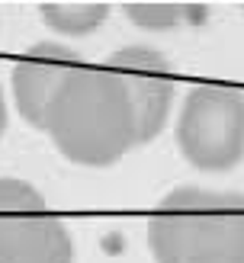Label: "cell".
I'll return each instance as SVG.
<instances>
[{
    "instance_id": "cell-1",
    "label": "cell",
    "mask_w": 244,
    "mask_h": 263,
    "mask_svg": "<svg viewBox=\"0 0 244 263\" xmlns=\"http://www.w3.org/2000/svg\"><path fill=\"white\" fill-rule=\"evenodd\" d=\"M45 132L58 151L84 167H109L138 144V122L125 87L109 68L81 64L48 103Z\"/></svg>"
},
{
    "instance_id": "cell-2",
    "label": "cell",
    "mask_w": 244,
    "mask_h": 263,
    "mask_svg": "<svg viewBox=\"0 0 244 263\" xmlns=\"http://www.w3.org/2000/svg\"><path fill=\"white\" fill-rule=\"evenodd\" d=\"M158 263H244V193L180 186L148 218Z\"/></svg>"
},
{
    "instance_id": "cell-3",
    "label": "cell",
    "mask_w": 244,
    "mask_h": 263,
    "mask_svg": "<svg viewBox=\"0 0 244 263\" xmlns=\"http://www.w3.org/2000/svg\"><path fill=\"white\" fill-rule=\"evenodd\" d=\"M177 148L196 170L222 174L244 157V93L235 87H193L177 119Z\"/></svg>"
},
{
    "instance_id": "cell-4",
    "label": "cell",
    "mask_w": 244,
    "mask_h": 263,
    "mask_svg": "<svg viewBox=\"0 0 244 263\" xmlns=\"http://www.w3.org/2000/svg\"><path fill=\"white\" fill-rule=\"evenodd\" d=\"M64 221L26 180L0 177V263H71Z\"/></svg>"
},
{
    "instance_id": "cell-5",
    "label": "cell",
    "mask_w": 244,
    "mask_h": 263,
    "mask_svg": "<svg viewBox=\"0 0 244 263\" xmlns=\"http://www.w3.org/2000/svg\"><path fill=\"white\" fill-rule=\"evenodd\" d=\"M112 77L125 87L138 122V144L151 141L167 122V109L174 100V71L161 51L148 45H128L112 51Z\"/></svg>"
},
{
    "instance_id": "cell-6",
    "label": "cell",
    "mask_w": 244,
    "mask_h": 263,
    "mask_svg": "<svg viewBox=\"0 0 244 263\" xmlns=\"http://www.w3.org/2000/svg\"><path fill=\"white\" fill-rule=\"evenodd\" d=\"M81 68V55L68 45L42 42L32 45L16 68H13V97L16 109L32 128H45L48 103L55 100L61 84Z\"/></svg>"
},
{
    "instance_id": "cell-7",
    "label": "cell",
    "mask_w": 244,
    "mask_h": 263,
    "mask_svg": "<svg viewBox=\"0 0 244 263\" xmlns=\"http://www.w3.org/2000/svg\"><path fill=\"white\" fill-rule=\"evenodd\" d=\"M39 13L51 29L68 35H87L109 16V4H100V0L93 4H39Z\"/></svg>"
},
{
    "instance_id": "cell-8",
    "label": "cell",
    "mask_w": 244,
    "mask_h": 263,
    "mask_svg": "<svg viewBox=\"0 0 244 263\" xmlns=\"http://www.w3.org/2000/svg\"><path fill=\"white\" fill-rule=\"evenodd\" d=\"M122 10L141 29H174L186 20V4H125Z\"/></svg>"
},
{
    "instance_id": "cell-9",
    "label": "cell",
    "mask_w": 244,
    "mask_h": 263,
    "mask_svg": "<svg viewBox=\"0 0 244 263\" xmlns=\"http://www.w3.org/2000/svg\"><path fill=\"white\" fill-rule=\"evenodd\" d=\"M7 128V106H4V93H0V135H4Z\"/></svg>"
}]
</instances>
